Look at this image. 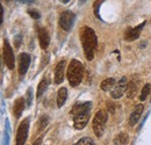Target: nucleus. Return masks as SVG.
<instances>
[{"label":"nucleus","mask_w":151,"mask_h":145,"mask_svg":"<svg viewBox=\"0 0 151 145\" xmlns=\"http://www.w3.org/2000/svg\"><path fill=\"white\" fill-rule=\"evenodd\" d=\"M26 101H27V106L30 107L32 106V102H33V88L29 87L28 91H27V94H26Z\"/></svg>","instance_id":"obj_23"},{"label":"nucleus","mask_w":151,"mask_h":145,"mask_svg":"<svg viewBox=\"0 0 151 145\" xmlns=\"http://www.w3.org/2000/svg\"><path fill=\"white\" fill-rule=\"evenodd\" d=\"M28 13H29V15H30L32 18L35 19V20H38V19L41 18V14L38 13L36 9H29V11H28Z\"/></svg>","instance_id":"obj_25"},{"label":"nucleus","mask_w":151,"mask_h":145,"mask_svg":"<svg viewBox=\"0 0 151 145\" xmlns=\"http://www.w3.org/2000/svg\"><path fill=\"white\" fill-rule=\"evenodd\" d=\"M15 1H18L20 4H29V2H33L34 0H15Z\"/></svg>","instance_id":"obj_27"},{"label":"nucleus","mask_w":151,"mask_h":145,"mask_svg":"<svg viewBox=\"0 0 151 145\" xmlns=\"http://www.w3.org/2000/svg\"><path fill=\"white\" fill-rule=\"evenodd\" d=\"M115 85H116V80L114 78H107L101 83V90L104 92L112 91Z\"/></svg>","instance_id":"obj_16"},{"label":"nucleus","mask_w":151,"mask_h":145,"mask_svg":"<svg viewBox=\"0 0 151 145\" xmlns=\"http://www.w3.org/2000/svg\"><path fill=\"white\" fill-rule=\"evenodd\" d=\"M145 24H147V21H143L141 24H138V26H136V27H134V28H127V30H126V33H124V38H126V41L132 42V41L137 39V38L139 37V35H141L143 28L145 27Z\"/></svg>","instance_id":"obj_9"},{"label":"nucleus","mask_w":151,"mask_h":145,"mask_svg":"<svg viewBox=\"0 0 151 145\" xmlns=\"http://www.w3.org/2000/svg\"><path fill=\"white\" fill-rule=\"evenodd\" d=\"M113 144H119V145L128 144V136H127V134H124V132L119 134V135L114 138Z\"/></svg>","instance_id":"obj_18"},{"label":"nucleus","mask_w":151,"mask_h":145,"mask_svg":"<svg viewBox=\"0 0 151 145\" xmlns=\"http://www.w3.org/2000/svg\"><path fill=\"white\" fill-rule=\"evenodd\" d=\"M28 131H29V118H26L20 123L17 132V144L22 145L26 143L27 137H28Z\"/></svg>","instance_id":"obj_6"},{"label":"nucleus","mask_w":151,"mask_h":145,"mask_svg":"<svg viewBox=\"0 0 151 145\" xmlns=\"http://www.w3.org/2000/svg\"><path fill=\"white\" fill-rule=\"evenodd\" d=\"M30 65V56L26 52H22L19 56V73L20 75H26Z\"/></svg>","instance_id":"obj_10"},{"label":"nucleus","mask_w":151,"mask_h":145,"mask_svg":"<svg viewBox=\"0 0 151 145\" xmlns=\"http://www.w3.org/2000/svg\"><path fill=\"white\" fill-rule=\"evenodd\" d=\"M49 124V117L47 115L41 116L40 121H38V131H42L43 129H45V127Z\"/></svg>","instance_id":"obj_19"},{"label":"nucleus","mask_w":151,"mask_h":145,"mask_svg":"<svg viewBox=\"0 0 151 145\" xmlns=\"http://www.w3.org/2000/svg\"><path fill=\"white\" fill-rule=\"evenodd\" d=\"M60 1H62V2H63V4H68V2H69V1H70V0H60Z\"/></svg>","instance_id":"obj_30"},{"label":"nucleus","mask_w":151,"mask_h":145,"mask_svg":"<svg viewBox=\"0 0 151 145\" xmlns=\"http://www.w3.org/2000/svg\"><path fill=\"white\" fill-rule=\"evenodd\" d=\"M6 1H7V2H8V1H11V0H6Z\"/></svg>","instance_id":"obj_31"},{"label":"nucleus","mask_w":151,"mask_h":145,"mask_svg":"<svg viewBox=\"0 0 151 145\" xmlns=\"http://www.w3.org/2000/svg\"><path fill=\"white\" fill-rule=\"evenodd\" d=\"M65 65H66V62L65 59H62L60 62H58V64L55 67V84L59 85L63 83L64 80V71H65Z\"/></svg>","instance_id":"obj_11"},{"label":"nucleus","mask_w":151,"mask_h":145,"mask_svg":"<svg viewBox=\"0 0 151 145\" xmlns=\"http://www.w3.org/2000/svg\"><path fill=\"white\" fill-rule=\"evenodd\" d=\"M128 87V81H127V77H122L116 85L114 86V88L111 91V95L113 99H120L122 98V95L124 94V92L127 91Z\"/></svg>","instance_id":"obj_8"},{"label":"nucleus","mask_w":151,"mask_h":145,"mask_svg":"<svg viewBox=\"0 0 151 145\" xmlns=\"http://www.w3.org/2000/svg\"><path fill=\"white\" fill-rule=\"evenodd\" d=\"M49 79L48 78H43L42 80H41V83H40V85H38L37 87V93H36V98H41L42 95H43V93L47 91V87L49 86Z\"/></svg>","instance_id":"obj_17"},{"label":"nucleus","mask_w":151,"mask_h":145,"mask_svg":"<svg viewBox=\"0 0 151 145\" xmlns=\"http://www.w3.org/2000/svg\"><path fill=\"white\" fill-rule=\"evenodd\" d=\"M136 91H137V87L135 86V83L132 81V83H130V84L128 85V87H127V94H128V96H129V98H132V95L136 93Z\"/></svg>","instance_id":"obj_22"},{"label":"nucleus","mask_w":151,"mask_h":145,"mask_svg":"<svg viewBox=\"0 0 151 145\" xmlns=\"http://www.w3.org/2000/svg\"><path fill=\"white\" fill-rule=\"evenodd\" d=\"M4 62L6 64V66L9 69V70H13L14 69V52H13V49L9 44L8 41H5L4 42Z\"/></svg>","instance_id":"obj_7"},{"label":"nucleus","mask_w":151,"mask_h":145,"mask_svg":"<svg viewBox=\"0 0 151 145\" xmlns=\"http://www.w3.org/2000/svg\"><path fill=\"white\" fill-rule=\"evenodd\" d=\"M92 109V103L86 102H78L71 109V115L73 118V126L77 130H83L86 127L90 120V114Z\"/></svg>","instance_id":"obj_1"},{"label":"nucleus","mask_w":151,"mask_h":145,"mask_svg":"<svg viewBox=\"0 0 151 145\" xmlns=\"http://www.w3.org/2000/svg\"><path fill=\"white\" fill-rule=\"evenodd\" d=\"M38 41L40 45L43 50H47V48L50 44V35L45 28H40L38 29Z\"/></svg>","instance_id":"obj_12"},{"label":"nucleus","mask_w":151,"mask_h":145,"mask_svg":"<svg viewBox=\"0 0 151 145\" xmlns=\"http://www.w3.org/2000/svg\"><path fill=\"white\" fill-rule=\"evenodd\" d=\"M76 21V14L71 11H64L59 15V26L65 30L70 32Z\"/></svg>","instance_id":"obj_5"},{"label":"nucleus","mask_w":151,"mask_h":145,"mask_svg":"<svg viewBox=\"0 0 151 145\" xmlns=\"http://www.w3.org/2000/svg\"><path fill=\"white\" fill-rule=\"evenodd\" d=\"M143 105H137L135 109H134V111L132 113V115H130V118H129V124L134 127V126H136L137 124V122H138V120H139V117H141V115H142V113H143Z\"/></svg>","instance_id":"obj_13"},{"label":"nucleus","mask_w":151,"mask_h":145,"mask_svg":"<svg viewBox=\"0 0 151 145\" xmlns=\"http://www.w3.org/2000/svg\"><path fill=\"white\" fill-rule=\"evenodd\" d=\"M8 120H6V139H5V144H9V137H8Z\"/></svg>","instance_id":"obj_26"},{"label":"nucleus","mask_w":151,"mask_h":145,"mask_svg":"<svg viewBox=\"0 0 151 145\" xmlns=\"http://www.w3.org/2000/svg\"><path fill=\"white\" fill-rule=\"evenodd\" d=\"M108 120V115L106 111L104 110H99L95 114L94 118H93V131H94L95 136L96 137H101L105 128H106V123Z\"/></svg>","instance_id":"obj_4"},{"label":"nucleus","mask_w":151,"mask_h":145,"mask_svg":"<svg viewBox=\"0 0 151 145\" xmlns=\"http://www.w3.org/2000/svg\"><path fill=\"white\" fill-rule=\"evenodd\" d=\"M66 98H68V90L65 87L59 88V91L57 93V106L58 107H62L65 103Z\"/></svg>","instance_id":"obj_15"},{"label":"nucleus","mask_w":151,"mask_h":145,"mask_svg":"<svg viewBox=\"0 0 151 145\" xmlns=\"http://www.w3.org/2000/svg\"><path fill=\"white\" fill-rule=\"evenodd\" d=\"M24 103H26V100L24 98H18L14 102V116L15 118H20L23 110H24Z\"/></svg>","instance_id":"obj_14"},{"label":"nucleus","mask_w":151,"mask_h":145,"mask_svg":"<svg viewBox=\"0 0 151 145\" xmlns=\"http://www.w3.org/2000/svg\"><path fill=\"white\" fill-rule=\"evenodd\" d=\"M86 2V0H79V4L80 5H83V4H85Z\"/></svg>","instance_id":"obj_29"},{"label":"nucleus","mask_w":151,"mask_h":145,"mask_svg":"<svg viewBox=\"0 0 151 145\" xmlns=\"http://www.w3.org/2000/svg\"><path fill=\"white\" fill-rule=\"evenodd\" d=\"M80 41L86 59L92 60L94 57V51L98 47V37L95 35L94 30L87 26H84L80 30Z\"/></svg>","instance_id":"obj_2"},{"label":"nucleus","mask_w":151,"mask_h":145,"mask_svg":"<svg viewBox=\"0 0 151 145\" xmlns=\"http://www.w3.org/2000/svg\"><path fill=\"white\" fill-rule=\"evenodd\" d=\"M76 145H94V142L90 138V137H84V138H80L77 143H75Z\"/></svg>","instance_id":"obj_21"},{"label":"nucleus","mask_w":151,"mask_h":145,"mask_svg":"<svg viewBox=\"0 0 151 145\" xmlns=\"http://www.w3.org/2000/svg\"><path fill=\"white\" fill-rule=\"evenodd\" d=\"M84 77V65L77 60V59H72L69 67H68V79L69 83L72 87L78 86Z\"/></svg>","instance_id":"obj_3"},{"label":"nucleus","mask_w":151,"mask_h":145,"mask_svg":"<svg viewBox=\"0 0 151 145\" xmlns=\"http://www.w3.org/2000/svg\"><path fill=\"white\" fill-rule=\"evenodd\" d=\"M105 0H96L94 2V14L95 17L98 19H100V14H99V8H100V6H101V4L104 2Z\"/></svg>","instance_id":"obj_24"},{"label":"nucleus","mask_w":151,"mask_h":145,"mask_svg":"<svg viewBox=\"0 0 151 145\" xmlns=\"http://www.w3.org/2000/svg\"><path fill=\"white\" fill-rule=\"evenodd\" d=\"M4 22V8L1 7V23Z\"/></svg>","instance_id":"obj_28"},{"label":"nucleus","mask_w":151,"mask_h":145,"mask_svg":"<svg viewBox=\"0 0 151 145\" xmlns=\"http://www.w3.org/2000/svg\"><path fill=\"white\" fill-rule=\"evenodd\" d=\"M151 91V85L150 84H147L144 87H143V90L141 92V96H139V99H141V101H144L145 99H147V96L149 95V93Z\"/></svg>","instance_id":"obj_20"}]
</instances>
